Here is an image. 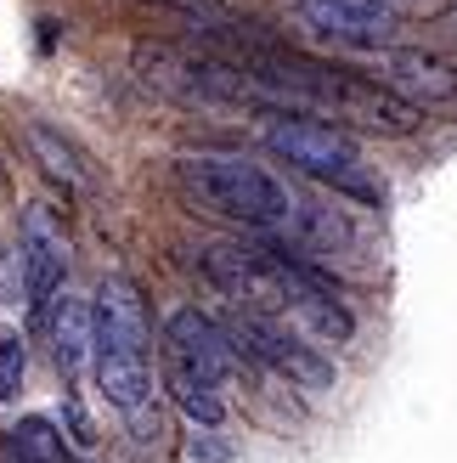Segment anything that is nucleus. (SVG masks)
<instances>
[{"label":"nucleus","instance_id":"1","mask_svg":"<svg viewBox=\"0 0 457 463\" xmlns=\"http://www.w3.org/2000/svg\"><path fill=\"white\" fill-rule=\"evenodd\" d=\"M90 367H97L107 407H119L125 419H142L153 402V367L142 288L130 277H102L97 299H90Z\"/></svg>","mask_w":457,"mask_h":463},{"label":"nucleus","instance_id":"2","mask_svg":"<svg viewBox=\"0 0 457 463\" xmlns=\"http://www.w3.org/2000/svg\"><path fill=\"white\" fill-rule=\"evenodd\" d=\"M181 193L198 198L203 210H215L226 221H243V226H294L300 221V198L271 170L248 165V158H187L175 170Z\"/></svg>","mask_w":457,"mask_h":463},{"label":"nucleus","instance_id":"3","mask_svg":"<svg viewBox=\"0 0 457 463\" xmlns=\"http://www.w3.org/2000/svg\"><path fill=\"white\" fill-rule=\"evenodd\" d=\"M266 147L288 158L294 170H305L316 181H333L345 193H361V198H378V187L361 175V153L345 130L333 125H316V119H271L266 125Z\"/></svg>","mask_w":457,"mask_h":463},{"label":"nucleus","instance_id":"4","mask_svg":"<svg viewBox=\"0 0 457 463\" xmlns=\"http://www.w3.org/2000/svg\"><path fill=\"white\" fill-rule=\"evenodd\" d=\"M226 339L243 345L255 362H266L277 379L288 384H300V390H333V362L316 351V345H305L294 328H283V322H271V317H238L232 328H226Z\"/></svg>","mask_w":457,"mask_h":463},{"label":"nucleus","instance_id":"5","mask_svg":"<svg viewBox=\"0 0 457 463\" xmlns=\"http://www.w3.org/2000/svg\"><path fill=\"white\" fill-rule=\"evenodd\" d=\"M164 362L170 367H181V373H192V379H203L220 396L226 384H232V373H238V345L226 339V328H215L203 311H175L170 317V328H164Z\"/></svg>","mask_w":457,"mask_h":463},{"label":"nucleus","instance_id":"6","mask_svg":"<svg viewBox=\"0 0 457 463\" xmlns=\"http://www.w3.org/2000/svg\"><path fill=\"white\" fill-rule=\"evenodd\" d=\"M17 260H23V294H29V306H51L62 277H68V232L57 221L51 203H29L23 210V238H17Z\"/></svg>","mask_w":457,"mask_h":463},{"label":"nucleus","instance_id":"7","mask_svg":"<svg viewBox=\"0 0 457 463\" xmlns=\"http://www.w3.org/2000/svg\"><path fill=\"white\" fill-rule=\"evenodd\" d=\"M294 6H300L305 29L328 40H350V45H378L396 29V12L384 0H294Z\"/></svg>","mask_w":457,"mask_h":463},{"label":"nucleus","instance_id":"8","mask_svg":"<svg viewBox=\"0 0 457 463\" xmlns=\"http://www.w3.org/2000/svg\"><path fill=\"white\" fill-rule=\"evenodd\" d=\"M378 85L390 90V97L413 102V108H418V97L424 102H452L457 97V74L446 62L424 57V52H384V80Z\"/></svg>","mask_w":457,"mask_h":463},{"label":"nucleus","instance_id":"9","mask_svg":"<svg viewBox=\"0 0 457 463\" xmlns=\"http://www.w3.org/2000/svg\"><path fill=\"white\" fill-rule=\"evenodd\" d=\"M23 142H29V153L40 158V170H45V175H57L62 187H74V193L97 187V170H90V158H85L74 142H62L51 125H40V119H34L29 130H23Z\"/></svg>","mask_w":457,"mask_h":463},{"label":"nucleus","instance_id":"10","mask_svg":"<svg viewBox=\"0 0 457 463\" xmlns=\"http://www.w3.org/2000/svg\"><path fill=\"white\" fill-rule=\"evenodd\" d=\"M51 351H57V367L68 379H79L85 373V362H90V306L74 294H62L57 299V317H51Z\"/></svg>","mask_w":457,"mask_h":463},{"label":"nucleus","instance_id":"11","mask_svg":"<svg viewBox=\"0 0 457 463\" xmlns=\"http://www.w3.org/2000/svg\"><path fill=\"white\" fill-rule=\"evenodd\" d=\"M0 458L6 463H68V452H62V435H57V424L51 419H17L12 430H6V441H0Z\"/></svg>","mask_w":457,"mask_h":463},{"label":"nucleus","instance_id":"12","mask_svg":"<svg viewBox=\"0 0 457 463\" xmlns=\"http://www.w3.org/2000/svg\"><path fill=\"white\" fill-rule=\"evenodd\" d=\"M170 396H175V407L187 412L192 424H203V430H215L220 419H226V402L215 396L203 379H192V373H181V367H170Z\"/></svg>","mask_w":457,"mask_h":463},{"label":"nucleus","instance_id":"13","mask_svg":"<svg viewBox=\"0 0 457 463\" xmlns=\"http://www.w3.org/2000/svg\"><path fill=\"white\" fill-rule=\"evenodd\" d=\"M23 373H29V356H23V339L6 334L0 339V402H17L23 390Z\"/></svg>","mask_w":457,"mask_h":463},{"label":"nucleus","instance_id":"14","mask_svg":"<svg viewBox=\"0 0 457 463\" xmlns=\"http://www.w3.org/2000/svg\"><path fill=\"white\" fill-rule=\"evenodd\" d=\"M192 463H232V441H220V435H192Z\"/></svg>","mask_w":457,"mask_h":463},{"label":"nucleus","instance_id":"15","mask_svg":"<svg viewBox=\"0 0 457 463\" xmlns=\"http://www.w3.org/2000/svg\"><path fill=\"white\" fill-rule=\"evenodd\" d=\"M170 6H187V12H203V6H210V0H170Z\"/></svg>","mask_w":457,"mask_h":463},{"label":"nucleus","instance_id":"16","mask_svg":"<svg viewBox=\"0 0 457 463\" xmlns=\"http://www.w3.org/2000/svg\"><path fill=\"white\" fill-rule=\"evenodd\" d=\"M384 6H406V0H384Z\"/></svg>","mask_w":457,"mask_h":463}]
</instances>
